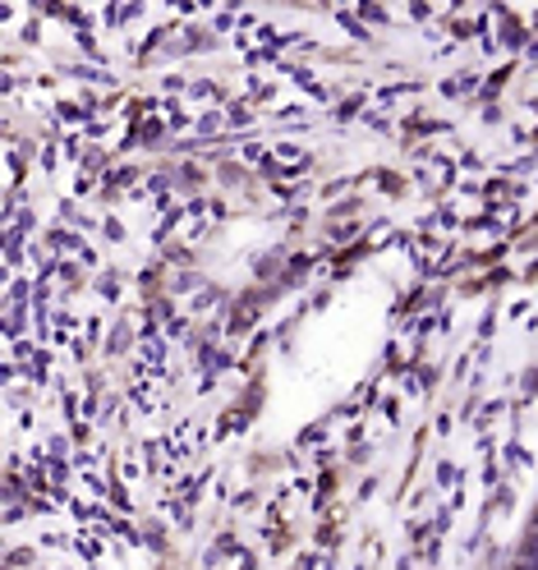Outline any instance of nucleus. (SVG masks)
<instances>
[{
  "mask_svg": "<svg viewBox=\"0 0 538 570\" xmlns=\"http://www.w3.org/2000/svg\"><path fill=\"white\" fill-rule=\"evenodd\" d=\"M515 570H538V557H521V561H515Z\"/></svg>",
  "mask_w": 538,
  "mask_h": 570,
  "instance_id": "f257e3e1",
  "label": "nucleus"
}]
</instances>
